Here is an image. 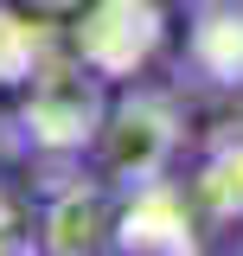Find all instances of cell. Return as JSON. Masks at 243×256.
I'll return each instance as SVG.
<instances>
[{
    "instance_id": "obj_4",
    "label": "cell",
    "mask_w": 243,
    "mask_h": 256,
    "mask_svg": "<svg viewBox=\"0 0 243 256\" xmlns=\"http://www.w3.org/2000/svg\"><path fill=\"white\" fill-rule=\"evenodd\" d=\"M205 212L192 186H173V180H148V186L122 192V256H198V230Z\"/></svg>"
},
{
    "instance_id": "obj_7",
    "label": "cell",
    "mask_w": 243,
    "mask_h": 256,
    "mask_svg": "<svg viewBox=\"0 0 243 256\" xmlns=\"http://www.w3.org/2000/svg\"><path fill=\"white\" fill-rule=\"evenodd\" d=\"M186 186L198 198L205 224H243V122L218 128L205 141V154H198V166H192Z\"/></svg>"
},
{
    "instance_id": "obj_8",
    "label": "cell",
    "mask_w": 243,
    "mask_h": 256,
    "mask_svg": "<svg viewBox=\"0 0 243 256\" xmlns=\"http://www.w3.org/2000/svg\"><path fill=\"white\" fill-rule=\"evenodd\" d=\"M230 256H243V224H230Z\"/></svg>"
},
{
    "instance_id": "obj_1",
    "label": "cell",
    "mask_w": 243,
    "mask_h": 256,
    "mask_svg": "<svg viewBox=\"0 0 243 256\" xmlns=\"http://www.w3.org/2000/svg\"><path fill=\"white\" fill-rule=\"evenodd\" d=\"M186 141V122H180V102L166 90H128L122 102H109V116L90 141V173L109 180V186H148V180H166V166Z\"/></svg>"
},
{
    "instance_id": "obj_5",
    "label": "cell",
    "mask_w": 243,
    "mask_h": 256,
    "mask_svg": "<svg viewBox=\"0 0 243 256\" xmlns=\"http://www.w3.org/2000/svg\"><path fill=\"white\" fill-rule=\"evenodd\" d=\"M45 256H122V186L77 180L45 205Z\"/></svg>"
},
{
    "instance_id": "obj_3",
    "label": "cell",
    "mask_w": 243,
    "mask_h": 256,
    "mask_svg": "<svg viewBox=\"0 0 243 256\" xmlns=\"http://www.w3.org/2000/svg\"><path fill=\"white\" fill-rule=\"evenodd\" d=\"M160 32L166 20L154 0H90L70 45H77V64H90L96 77H128L154 58Z\"/></svg>"
},
{
    "instance_id": "obj_6",
    "label": "cell",
    "mask_w": 243,
    "mask_h": 256,
    "mask_svg": "<svg viewBox=\"0 0 243 256\" xmlns=\"http://www.w3.org/2000/svg\"><path fill=\"white\" fill-rule=\"evenodd\" d=\"M186 70L205 90L243 96V0H192V20H186Z\"/></svg>"
},
{
    "instance_id": "obj_2",
    "label": "cell",
    "mask_w": 243,
    "mask_h": 256,
    "mask_svg": "<svg viewBox=\"0 0 243 256\" xmlns=\"http://www.w3.org/2000/svg\"><path fill=\"white\" fill-rule=\"evenodd\" d=\"M102 96H96L90 64H38L26 77V109L20 122L32 128V148L52 154H90L96 128H102Z\"/></svg>"
}]
</instances>
